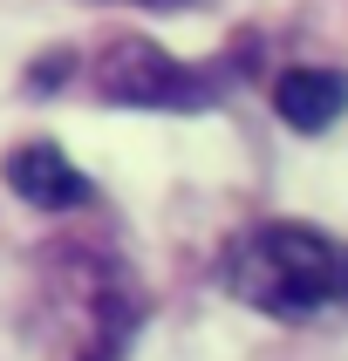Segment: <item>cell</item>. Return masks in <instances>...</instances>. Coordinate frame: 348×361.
I'll return each mask as SVG.
<instances>
[{
  "label": "cell",
  "mask_w": 348,
  "mask_h": 361,
  "mask_svg": "<svg viewBox=\"0 0 348 361\" xmlns=\"http://www.w3.org/2000/svg\"><path fill=\"white\" fill-rule=\"evenodd\" d=\"M61 75H76V55H68V48H55V55H41L35 68H28V96H55Z\"/></svg>",
  "instance_id": "5b68a950"
},
{
  "label": "cell",
  "mask_w": 348,
  "mask_h": 361,
  "mask_svg": "<svg viewBox=\"0 0 348 361\" xmlns=\"http://www.w3.org/2000/svg\"><path fill=\"white\" fill-rule=\"evenodd\" d=\"M137 7H205V0H137Z\"/></svg>",
  "instance_id": "8992f818"
},
{
  "label": "cell",
  "mask_w": 348,
  "mask_h": 361,
  "mask_svg": "<svg viewBox=\"0 0 348 361\" xmlns=\"http://www.w3.org/2000/svg\"><path fill=\"white\" fill-rule=\"evenodd\" d=\"M273 116L301 137H321L348 116V75L342 68H287L273 75Z\"/></svg>",
  "instance_id": "277c9868"
},
{
  "label": "cell",
  "mask_w": 348,
  "mask_h": 361,
  "mask_svg": "<svg viewBox=\"0 0 348 361\" xmlns=\"http://www.w3.org/2000/svg\"><path fill=\"white\" fill-rule=\"evenodd\" d=\"M219 280L232 300L273 321H314L348 307V245L328 239L321 225L301 219H266L225 245Z\"/></svg>",
  "instance_id": "6da1fadb"
},
{
  "label": "cell",
  "mask_w": 348,
  "mask_h": 361,
  "mask_svg": "<svg viewBox=\"0 0 348 361\" xmlns=\"http://www.w3.org/2000/svg\"><path fill=\"white\" fill-rule=\"evenodd\" d=\"M0 178H7V191L20 204H35V212H76V204L96 198V184L82 178L76 164H68V150H55V143H20V150H7Z\"/></svg>",
  "instance_id": "3957f363"
},
{
  "label": "cell",
  "mask_w": 348,
  "mask_h": 361,
  "mask_svg": "<svg viewBox=\"0 0 348 361\" xmlns=\"http://www.w3.org/2000/svg\"><path fill=\"white\" fill-rule=\"evenodd\" d=\"M96 89L102 102H130V109H205V102H219V82L205 68L164 55L143 35H116L96 55Z\"/></svg>",
  "instance_id": "7a4b0ae2"
}]
</instances>
